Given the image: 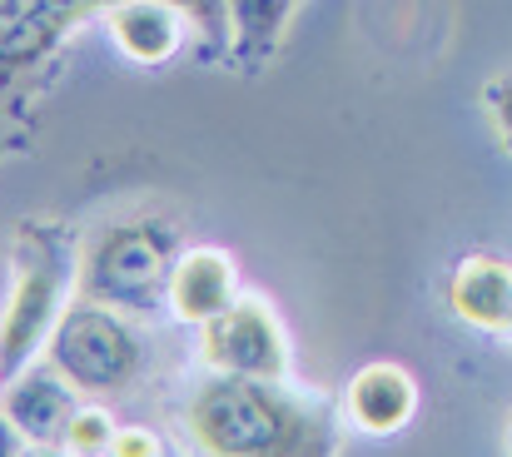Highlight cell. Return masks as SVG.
Returning a JSON list of instances; mask_svg holds the SVG:
<instances>
[{"mask_svg": "<svg viewBox=\"0 0 512 457\" xmlns=\"http://www.w3.org/2000/svg\"><path fill=\"white\" fill-rule=\"evenodd\" d=\"M170 308L179 323H194L204 328L209 318H219L224 308L239 299V284H234V259L224 249H184L174 259L170 274Z\"/></svg>", "mask_w": 512, "mask_h": 457, "instance_id": "cell-9", "label": "cell"}, {"mask_svg": "<svg viewBox=\"0 0 512 457\" xmlns=\"http://www.w3.org/2000/svg\"><path fill=\"white\" fill-rule=\"evenodd\" d=\"M299 0H224V35H229V55L244 65H264L289 20H294Z\"/></svg>", "mask_w": 512, "mask_h": 457, "instance_id": "cell-11", "label": "cell"}, {"mask_svg": "<svg viewBox=\"0 0 512 457\" xmlns=\"http://www.w3.org/2000/svg\"><path fill=\"white\" fill-rule=\"evenodd\" d=\"M0 413L25 443H65V428L80 413V403L55 368H25L0 388Z\"/></svg>", "mask_w": 512, "mask_h": 457, "instance_id": "cell-7", "label": "cell"}, {"mask_svg": "<svg viewBox=\"0 0 512 457\" xmlns=\"http://www.w3.org/2000/svg\"><path fill=\"white\" fill-rule=\"evenodd\" d=\"M80 289V254L60 224H20L15 234V279L0 313V383L25 373L45 353L70 294Z\"/></svg>", "mask_w": 512, "mask_h": 457, "instance_id": "cell-2", "label": "cell"}, {"mask_svg": "<svg viewBox=\"0 0 512 457\" xmlns=\"http://www.w3.org/2000/svg\"><path fill=\"white\" fill-rule=\"evenodd\" d=\"M189 433L209 457H334L339 418L289 378L214 373L189 398Z\"/></svg>", "mask_w": 512, "mask_h": 457, "instance_id": "cell-1", "label": "cell"}, {"mask_svg": "<svg viewBox=\"0 0 512 457\" xmlns=\"http://www.w3.org/2000/svg\"><path fill=\"white\" fill-rule=\"evenodd\" d=\"M20 448H25V438L10 428V418L0 413V457H20Z\"/></svg>", "mask_w": 512, "mask_h": 457, "instance_id": "cell-15", "label": "cell"}, {"mask_svg": "<svg viewBox=\"0 0 512 457\" xmlns=\"http://www.w3.org/2000/svg\"><path fill=\"white\" fill-rule=\"evenodd\" d=\"M174 244L155 219H125L95 234L80 259V299L110 308H155L170 294Z\"/></svg>", "mask_w": 512, "mask_h": 457, "instance_id": "cell-4", "label": "cell"}, {"mask_svg": "<svg viewBox=\"0 0 512 457\" xmlns=\"http://www.w3.org/2000/svg\"><path fill=\"white\" fill-rule=\"evenodd\" d=\"M110 40L135 65H165L184 45V20L174 0H110Z\"/></svg>", "mask_w": 512, "mask_h": 457, "instance_id": "cell-10", "label": "cell"}, {"mask_svg": "<svg viewBox=\"0 0 512 457\" xmlns=\"http://www.w3.org/2000/svg\"><path fill=\"white\" fill-rule=\"evenodd\" d=\"M20 457H70V453H65L60 443H25V448H20Z\"/></svg>", "mask_w": 512, "mask_h": 457, "instance_id": "cell-16", "label": "cell"}, {"mask_svg": "<svg viewBox=\"0 0 512 457\" xmlns=\"http://www.w3.org/2000/svg\"><path fill=\"white\" fill-rule=\"evenodd\" d=\"M448 308L493 338L512 333V264L498 254H468L448 279Z\"/></svg>", "mask_w": 512, "mask_h": 457, "instance_id": "cell-8", "label": "cell"}, {"mask_svg": "<svg viewBox=\"0 0 512 457\" xmlns=\"http://www.w3.org/2000/svg\"><path fill=\"white\" fill-rule=\"evenodd\" d=\"M115 418L110 413H100V408H80L75 418H70V428H65V453L70 457H110V438H115Z\"/></svg>", "mask_w": 512, "mask_h": 457, "instance_id": "cell-12", "label": "cell"}, {"mask_svg": "<svg viewBox=\"0 0 512 457\" xmlns=\"http://www.w3.org/2000/svg\"><path fill=\"white\" fill-rule=\"evenodd\" d=\"M503 443H508V457H512V418H508V438H503Z\"/></svg>", "mask_w": 512, "mask_h": 457, "instance_id": "cell-17", "label": "cell"}, {"mask_svg": "<svg viewBox=\"0 0 512 457\" xmlns=\"http://www.w3.org/2000/svg\"><path fill=\"white\" fill-rule=\"evenodd\" d=\"M199 363L209 373H234V378H289L294 373L284 323L264 299H234L219 318H209L199 328Z\"/></svg>", "mask_w": 512, "mask_h": 457, "instance_id": "cell-5", "label": "cell"}, {"mask_svg": "<svg viewBox=\"0 0 512 457\" xmlns=\"http://www.w3.org/2000/svg\"><path fill=\"white\" fill-rule=\"evenodd\" d=\"M418 413V383L408 368L398 363H368L348 378V393H343V418L368 433V438H393L413 423Z\"/></svg>", "mask_w": 512, "mask_h": 457, "instance_id": "cell-6", "label": "cell"}, {"mask_svg": "<svg viewBox=\"0 0 512 457\" xmlns=\"http://www.w3.org/2000/svg\"><path fill=\"white\" fill-rule=\"evenodd\" d=\"M0 388H5V383H0Z\"/></svg>", "mask_w": 512, "mask_h": 457, "instance_id": "cell-18", "label": "cell"}, {"mask_svg": "<svg viewBox=\"0 0 512 457\" xmlns=\"http://www.w3.org/2000/svg\"><path fill=\"white\" fill-rule=\"evenodd\" d=\"M110 457H165V448H160V438L150 428H115Z\"/></svg>", "mask_w": 512, "mask_h": 457, "instance_id": "cell-14", "label": "cell"}, {"mask_svg": "<svg viewBox=\"0 0 512 457\" xmlns=\"http://www.w3.org/2000/svg\"><path fill=\"white\" fill-rule=\"evenodd\" d=\"M45 363L75 393H125V388H135V378L145 368V348H140L135 328L120 318V308L80 299L55 323V333L45 343Z\"/></svg>", "mask_w": 512, "mask_h": 457, "instance_id": "cell-3", "label": "cell"}, {"mask_svg": "<svg viewBox=\"0 0 512 457\" xmlns=\"http://www.w3.org/2000/svg\"><path fill=\"white\" fill-rule=\"evenodd\" d=\"M483 110H488V120H493L498 145L512 154V70L493 75V80L483 85Z\"/></svg>", "mask_w": 512, "mask_h": 457, "instance_id": "cell-13", "label": "cell"}]
</instances>
